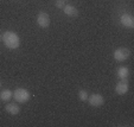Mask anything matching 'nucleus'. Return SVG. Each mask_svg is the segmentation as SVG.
<instances>
[{
	"instance_id": "1a4fd4ad",
	"label": "nucleus",
	"mask_w": 134,
	"mask_h": 127,
	"mask_svg": "<svg viewBox=\"0 0 134 127\" xmlns=\"http://www.w3.org/2000/svg\"><path fill=\"white\" fill-rule=\"evenodd\" d=\"M5 111L11 115H17L20 112V107L15 103H8L5 106Z\"/></svg>"
},
{
	"instance_id": "39448f33",
	"label": "nucleus",
	"mask_w": 134,
	"mask_h": 127,
	"mask_svg": "<svg viewBox=\"0 0 134 127\" xmlns=\"http://www.w3.org/2000/svg\"><path fill=\"white\" fill-rule=\"evenodd\" d=\"M88 102L91 107H101L104 103V97L101 94H91L88 96Z\"/></svg>"
},
{
	"instance_id": "ddd939ff",
	"label": "nucleus",
	"mask_w": 134,
	"mask_h": 127,
	"mask_svg": "<svg viewBox=\"0 0 134 127\" xmlns=\"http://www.w3.org/2000/svg\"><path fill=\"white\" fill-rule=\"evenodd\" d=\"M56 7H58V8H63L64 7V1L63 0H56Z\"/></svg>"
},
{
	"instance_id": "4468645a",
	"label": "nucleus",
	"mask_w": 134,
	"mask_h": 127,
	"mask_svg": "<svg viewBox=\"0 0 134 127\" xmlns=\"http://www.w3.org/2000/svg\"><path fill=\"white\" fill-rule=\"evenodd\" d=\"M0 88H1V81H0Z\"/></svg>"
},
{
	"instance_id": "7ed1b4c3",
	"label": "nucleus",
	"mask_w": 134,
	"mask_h": 127,
	"mask_svg": "<svg viewBox=\"0 0 134 127\" xmlns=\"http://www.w3.org/2000/svg\"><path fill=\"white\" fill-rule=\"evenodd\" d=\"M113 56L118 62H124V61H126V59L129 58V56H131V51H129L127 48H119V49H116V50L114 51Z\"/></svg>"
},
{
	"instance_id": "f8f14e48",
	"label": "nucleus",
	"mask_w": 134,
	"mask_h": 127,
	"mask_svg": "<svg viewBox=\"0 0 134 127\" xmlns=\"http://www.w3.org/2000/svg\"><path fill=\"white\" fill-rule=\"evenodd\" d=\"M77 95H79V99L81 100V101H87V100H88V96H89L88 92H87V90H84V89H81Z\"/></svg>"
},
{
	"instance_id": "6e6552de",
	"label": "nucleus",
	"mask_w": 134,
	"mask_h": 127,
	"mask_svg": "<svg viewBox=\"0 0 134 127\" xmlns=\"http://www.w3.org/2000/svg\"><path fill=\"white\" fill-rule=\"evenodd\" d=\"M63 12H64V14L68 15V17H77V15H79V10L72 5H64Z\"/></svg>"
},
{
	"instance_id": "9d476101",
	"label": "nucleus",
	"mask_w": 134,
	"mask_h": 127,
	"mask_svg": "<svg viewBox=\"0 0 134 127\" xmlns=\"http://www.w3.org/2000/svg\"><path fill=\"white\" fill-rule=\"evenodd\" d=\"M118 76L120 80H126L129 76V69L127 67H120L118 69Z\"/></svg>"
},
{
	"instance_id": "f03ea898",
	"label": "nucleus",
	"mask_w": 134,
	"mask_h": 127,
	"mask_svg": "<svg viewBox=\"0 0 134 127\" xmlns=\"http://www.w3.org/2000/svg\"><path fill=\"white\" fill-rule=\"evenodd\" d=\"M13 97H14V100L17 102H19V103H25V102H27L29 100H30L31 95L26 89L17 88L14 92H13Z\"/></svg>"
},
{
	"instance_id": "423d86ee",
	"label": "nucleus",
	"mask_w": 134,
	"mask_h": 127,
	"mask_svg": "<svg viewBox=\"0 0 134 127\" xmlns=\"http://www.w3.org/2000/svg\"><path fill=\"white\" fill-rule=\"evenodd\" d=\"M120 23L127 29H133L134 27V18L132 14L128 13H125L120 17Z\"/></svg>"
},
{
	"instance_id": "2eb2a0df",
	"label": "nucleus",
	"mask_w": 134,
	"mask_h": 127,
	"mask_svg": "<svg viewBox=\"0 0 134 127\" xmlns=\"http://www.w3.org/2000/svg\"><path fill=\"white\" fill-rule=\"evenodd\" d=\"M0 41H1V35H0Z\"/></svg>"
},
{
	"instance_id": "f257e3e1",
	"label": "nucleus",
	"mask_w": 134,
	"mask_h": 127,
	"mask_svg": "<svg viewBox=\"0 0 134 127\" xmlns=\"http://www.w3.org/2000/svg\"><path fill=\"white\" fill-rule=\"evenodd\" d=\"M1 39H3L4 44H5L8 49H17L20 45V38H19V36L15 32H13V31H6L3 35Z\"/></svg>"
},
{
	"instance_id": "9b49d317",
	"label": "nucleus",
	"mask_w": 134,
	"mask_h": 127,
	"mask_svg": "<svg viewBox=\"0 0 134 127\" xmlns=\"http://www.w3.org/2000/svg\"><path fill=\"white\" fill-rule=\"evenodd\" d=\"M11 97H13V92H11L10 89H4L3 92H1V94H0V100L1 101H10Z\"/></svg>"
},
{
	"instance_id": "20e7f679",
	"label": "nucleus",
	"mask_w": 134,
	"mask_h": 127,
	"mask_svg": "<svg viewBox=\"0 0 134 127\" xmlns=\"http://www.w3.org/2000/svg\"><path fill=\"white\" fill-rule=\"evenodd\" d=\"M50 17H49L48 13L45 12H41V13H38L37 15V24L39 27L42 29H46L49 25H50Z\"/></svg>"
},
{
	"instance_id": "0eeeda50",
	"label": "nucleus",
	"mask_w": 134,
	"mask_h": 127,
	"mask_svg": "<svg viewBox=\"0 0 134 127\" xmlns=\"http://www.w3.org/2000/svg\"><path fill=\"white\" fill-rule=\"evenodd\" d=\"M128 92V84L125 80H121L120 82H118L116 86H115V93L118 95H125Z\"/></svg>"
}]
</instances>
